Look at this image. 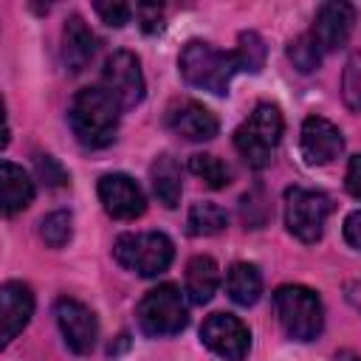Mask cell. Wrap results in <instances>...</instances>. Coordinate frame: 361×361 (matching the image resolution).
<instances>
[{"mask_svg": "<svg viewBox=\"0 0 361 361\" xmlns=\"http://www.w3.org/2000/svg\"><path fill=\"white\" fill-rule=\"evenodd\" d=\"M344 186L353 197L361 200V155H353L350 158V166H347V175H344Z\"/></svg>", "mask_w": 361, "mask_h": 361, "instance_id": "cell-31", "label": "cell"}, {"mask_svg": "<svg viewBox=\"0 0 361 361\" xmlns=\"http://www.w3.org/2000/svg\"><path fill=\"white\" fill-rule=\"evenodd\" d=\"M34 166H37V178H39L45 186H65V183H68V172L62 169V164H59L56 158H51V155H37Z\"/></svg>", "mask_w": 361, "mask_h": 361, "instance_id": "cell-27", "label": "cell"}, {"mask_svg": "<svg viewBox=\"0 0 361 361\" xmlns=\"http://www.w3.org/2000/svg\"><path fill=\"white\" fill-rule=\"evenodd\" d=\"M341 99L350 110H361V51L350 54L341 71Z\"/></svg>", "mask_w": 361, "mask_h": 361, "instance_id": "cell-25", "label": "cell"}, {"mask_svg": "<svg viewBox=\"0 0 361 361\" xmlns=\"http://www.w3.org/2000/svg\"><path fill=\"white\" fill-rule=\"evenodd\" d=\"M299 149H302L305 164H310V166L333 164V161L344 152L341 130H338L333 121L322 118V116H307V118L302 121Z\"/></svg>", "mask_w": 361, "mask_h": 361, "instance_id": "cell-11", "label": "cell"}, {"mask_svg": "<svg viewBox=\"0 0 361 361\" xmlns=\"http://www.w3.org/2000/svg\"><path fill=\"white\" fill-rule=\"evenodd\" d=\"M113 257L121 268L138 274V276H158L169 268L175 257V245L161 231H130L121 234L113 245Z\"/></svg>", "mask_w": 361, "mask_h": 361, "instance_id": "cell-5", "label": "cell"}, {"mask_svg": "<svg viewBox=\"0 0 361 361\" xmlns=\"http://www.w3.org/2000/svg\"><path fill=\"white\" fill-rule=\"evenodd\" d=\"M135 17H138V25L147 31V34H158L164 28V8L155 6V3H141L135 8Z\"/></svg>", "mask_w": 361, "mask_h": 361, "instance_id": "cell-29", "label": "cell"}, {"mask_svg": "<svg viewBox=\"0 0 361 361\" xmlns=\"http://www.w3.org/2000/svg\"><path fill=\"white\" fill-rule=\"evenodd\" d=\"M118 102L102 87H82L68 107V124L82 147L102 149L113 144L118 130Z\"/></svg>", "mask_w": 361, "mask_h": 361, "instance_id": "cell-1", "label": "cell"}, {"mask_svg": "<svg viewBox=\"0 0 361 361\" xmlns=\"http://www.w3.org/2000/svg\"><path fill=\"white\" fill-rule=\"evenodd\" d=\"M149 180H152V192H155L161 206L175 209L180 203V192H183V186H180V166H178V161L172 155L164 152V155H158L152 161Z\"/></svg>", "mask_w": 361, "mask_h": 361, "instance_id": "cell-18", "label": "cell"}, {"mask_svg": "<svg viewBox=\"0 0 361 361\" xmlns=\"http://www.w3.org/2000/svg\"><path fill=\"white\" fill-rule=\"evenodd\" d=\"M282 133H285V121L279 107L257 104L254 113L234 130V147L248 166L262 169L271 164V155L282 141Z\"/></svg>", "mask_w": 361, "mask_h": 361, "instance_id": "cell-4", "label": "cell"}, {"mask_svg": "<svg viewBox=\"0 0 361 361\" xmlns=\"http://www.w3.org/2000/svg\"><path fill=\"white\" fill-rule=\"evenodd\" d=\"M344 240H347L353 248L361 251V209H355V212H350V214L344 217Z\"/></svg>", "mask_w": 361, "mask_h": 361, "instance_id": "cell-30", "label": "cell"}, {"mask_svg": "<svg viewBox=\"0 0 361 361\" xmlns=\"http://www.w3.org/2000/svg\"><path fill=\"white\" fill-rule=\"evenodd\" d=\"M226 290H228V296L237 305H243V307L254 305L259 299V293H262V274H259V268L251 265V262H234L228 268V276H226Z\"/></svg>", "mask_w": 361, "mask_h": 361, "instance_id": "cell-20", "label": "cell"}, {"mask_svg": "<svg viewBox=\"0 0 361 361\" xmlns=\"http://www.w3.org/2000/svg\"><path fill=\"white\" fill-rule=\"evenodd\" d=\"M93 8H96V14H99L107 25H113V28H121V25L130 23V17H133V6H127V3H93Z\"/></svg>", "mask_w": 361, "mask_h": 361, "instance_id": "cell-28", "label": "cell"}, {"mask_svg": "<svg viewBox=\"0 0 361 361\" xmlns=\"http://www.w3.org/2000/svg\"><path fill=\"white\" fill-rule=\"evenodd\" d=\"M39 234H42L45 245L62 248V245L71 240V234H73V217H71V212L56 209V212L45 214L42 223H39Z\"/></svg>", "mask_w": 361, "mask_h": 361, "instance_id": "cell-23", "label": "cell"}, {"mask_svg": "<svg viewBox=\"0 0 361 361\" xmlns=\"http://www.w3.org/2000/svg\"><path fill=\"white\" fill-rule=\"evenodd\" d=\"M0 197H3V214L11 217L20 209H25L34 197V180L28 172L11 161H3L0 166Z\"/></svg>", "mask_w": 361, "mask_h": 361, "instance_id": "cell-17", "label": "cell"}, {"mask_svg": "<svg viewBox=\"0 0 361 361\" xmlns=\"http://www.w3.org/2000/svg\"><path fill=\"white\" fill-rule=\"evenodd\" d=\"M276 319L288 338L293 341H313L324 327V307L316 290L305 285H282L274 293Z\"/></svg>", "mask_w": 361, "mask_h": 361, "instance_id": "cell-3", "label": "cell"}, {"mask_svg": "<svg viewBox=\"0 0 361 361\" xmlns=\"http://www.w3.org/2000/svg\"><path fill=\"white\" fill-rule=\"evenodd\" d=\"M34 313V293L25 282H6L0 288V341L8 344Z\"/></svg>", "mask_w": 361, "mask_h": 361, "instance_id": "cell-15", "label": "cell"}, {"mask_svg": "<svg viewBox=\"0 0 361 361\" xmlns=\"http://www.w3.org/2000/svg\"><path fill=\"white\" fill-rule=\"evenodd\" d=\"M237 62H240V71H251V73H259L262 62H265V45L259 39V34L254 31H243L240 34V45H237Z\"/></svg>", "mask_w": 361, "mask_h": 361, "instance_id": "cell-26", "label": "cell"}, {"mask_svg": "<svg viewBox=\"0 0 361 361\" xmlns=\"http://www.w3.org/2000/svg\"><path fill=\"white\" fill-rule=\"evenodd\" d=\"M330 212H333V200L324 192L305 189V186L285 189V226L299 243L322 240Z\"/></svg>", "mask_w": 361, "mask_h": 361, "instance_id": "cell-7", "label": "cell"}, {"mask_svg": "<svg viewBox=\"0 0 361 361\" xmlns=\"http://www.w3.org/2000/svg\"><path fill=\"white\" fill-rule=\"evenodd\" d=\"M96 54V37L87 28V23L79 14H71L62 28V62L71 73H79L87 68V62Z\"/></svg>", "mask_w": 361, "mask_h": 361, "instance_id": "cell-16", "label": "cell"}, {"mask_svg": "<svg viewBox=\"0 0 361 361\" xmlns=\"http://www.w3.org/2000/svg\"><path fill=\"white\" fill-rule=\"evenodd\" d=\"M102 87L118 102L121 110L135 107L144 99V73L133 51H116L107 56L102 71Z\"/></svg>", "mask_w": 361, "mask_h": 361, "instance_id": "cell-8", "label": "cell"}, {"mask_svg": "<svg viewBox=\"0 0 361 361\" xmlns=\"http://www.w3.org/2000/svg\"><path fill=\"white\" fill-rule=\"evenodd\" d=\"M166 124L175 135L186 138V141H212L220 130L217 116L209 107H203L200 102H192V99L178 102L175 107H169Z\"/></svg>", "mask_w": 361, "mask_h": 361, "instance_id": "cell-14", "label": "cell"}, {"mask_svg": "<svg viewBox=\"0 0 361 361\" xmlns=\"http://www.w3.org/2000/svg\"><path fill=\"white\" fill-rule=\"evenodd\" d=\"M288 59L293 62L296 71L310 73V71H316L319 62H322V48L316 45V39H313L310 34H302V37H296V39L288 45Z\"/></svg>", "mask_w": 361, "mask_h": 361, "instance_id": "cell-24", "label": "cell"}, {"mask_svg": "<svg viewBox=\"0 0 361 361\" xmlns=\"http://www.w3.org/2000/svg\"><path fill=\"white\" fill-rule=\"evenodd\" d=\"M220 285V268L212 257H192L189 265H186V293H189V302L195 305H206L214 290Z\"/></svg>", "mask_w": 361, "mask_h": 361, "instance_id": "cell-19", "label": "cell"}, {"mask_svg": "<svg viewBox=\"0 0 361 361\" xmlns=\"http://www.w3.org/2000/svg\"><path fill=\"white\" fill-rule=\"evenodd\" d=\"M54 316H56V324H59V333L65 338V347L76 355H87L93 347H96V336H99V322H96V313L82 305L79 299H71V296H62L56 299L54 305Z\"/></svg>", "mask_w": 361, "mask_h": 361, "instance_id": "cell-9", "label": "cell"}, {"mask_svg": "<svg viewBox=\"0 0 361 361\" xmlns=\"http://www.w3.org/2000/svg\"><path fill=\"white\" fill-rule=\"evenodd\" d=\"M344 299L361 313V279H350V282L344 285Z\"/></svg>", "mask_w": 361, "mask_h": 361, "instance_id": "cell-32", "label": "cell"}, {"mask_svg": "<svg viewBox=\"0 0 361 361\" xmlns=\"http://www.w3.org/2000/svg\"><path fill=\"white\" fill-rule=\"evenodd\" d=\"M353 25H355V8L350 3L330 0V3H322L316 8L310 37L316 39V45L322 51H338L347 45Z\"/></svg>", "mask_w": 361, "mask_h": 361, "instance_id": "cell-13", "label": "cell"}, {"mask_svg": "<svg viewBox=\"0 0 361 361\" xmlns=\"http://www.w3.org/2000/svg\"><path fill=\"white\" fill-rule=\"evenodd\" d=\"M178 68H180V76L186 85H192L197 90H209L214 96H223V93H228V85H231L234 73L240 71V62H237V54H231V51H220L212 42L192 39L183 45Z\"/></svg>", "mask_w": 361, "mask_h": 361, "instance_id": "cell-2", "label": "cell"}, {"mask_svg": "<svg viewBox=\"0 0 361 361\" xmlns=\"http://www.w3.org/2000/svg\"><path fill=\"white\" fill-rule=\"evenodd\" d=\"M200 338L214 355L226 361H243L251 347L248 327L231 313H212L200 327Z\"/></svg>", "mask_w": 361, "mask_h": 361, "instance_id": "cell-10", "label": "cell"}, {"mask_svg": "<svg viewBox=\"0 0 361 361\" xmlns=\"http://www.w3.org/2000/svg\"><path fill=\"white\" fill-rule=\"evenodd\" d=\"M226 223H228L226 212L217 203H209V200L195 203L186 214V231L192 237H214L226 228Z\"/></svg>", "mask_w": 361, "mask_h": 361, "instance_id": "cell-21", "label": "cell"}, {"mask_svg": "<svg viewBox=\"0 0 361 361\" xmlns=\"http://www.w3.org/2000/svg\"><path fill=\"white\" fill-rule=\"evenodd\" d=\"M99 200L104 212L116 220H135L147 209L141 186L130 175H121V172H110L99 178Z\"/></svg>", "mask_w": 361, "mask_h": 361, "instance_id": "cell-12", "label": "cell"}, {"mask_svg": "<svg viewBox=\"0 0 361 361\" xmlns=\"http://www.w3.org/2000/svg\"><path fill=\"white\" fill-rule=\"evenodd\" d=\"M138 316V327L152 336V338H164V336H175L186 327V302L183 293L175 285H158L152 290L144 293V299L135 307Z\"/></svg>", "mask_w": 361, "mask_h": 361, "instance_id": "cell-6", "label": "cell"}, {"mask_svg": "<svg viewBox=\"0 0 361 361\" xmlns=\"http://www.w3.org/2000/svg\"><path fill=\"white\" fill-rule=\"evenodd\" d=\"M189 172H195L206 186L212 189H223L228 180H231V172L228 166L217 158V155H209V152H197L189 158Z\"/></svg>", "mask_w": 361, "mask_h": 361, "instance_id": "cell-22", "label": "cell"}]
</instances>
